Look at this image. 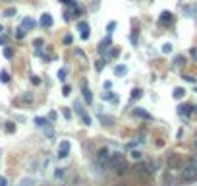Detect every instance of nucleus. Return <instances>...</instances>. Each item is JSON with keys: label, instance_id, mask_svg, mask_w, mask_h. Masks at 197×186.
<instances>
[{"label": "nucleus", "instance_id": "0eeeda50", "mask_svg": "<svg viewBox=\"0 0 197 186\" xmlns=\"http://www.w3.org/2000/svg\"><path fill=\"white\" fill-rule=\"evenodd\" d=\"M158 23H160V25H168V23H172V14L164 10L162 14H160V18H158Z\"/></svg>", "mask_w": 197, "mask_h": 186}, {"label": "nucleus", "instance_id": "72a5a7b5", "mask_svg": "<svg viewBox=\"0 0 197 186\" xmlns=\"http://www.w3.org/2000/svg\"><path fill=\"white\" fill-rule=\"evenodd\" d=\"M184 80L189 82V83H195V78H193V76H184Z\"/></svg>", "mask_w": 197, "mask_h": 186}, {"label": "nucleus", "instance_id": "a19ab883", "mask_svg": "<svg viewBox=\"0 0 197 186\" xmlns=\"http://www.w3.org/2000/svg\"><path fill=\"white\" fill-rule=\"evenodd\" d=\"M193 149H195V151H197V138L193 140Z\"/></svg>", "mask_w": 197, "mask_h": 186}, {"label": "nucleus", "instance_id": "aec40b11", "mask_svg": "<svg viewBox=\"0 0 197 186\" xmlns=\"http://www.w3.org/2000/svg\"><path fill=\"white\" fill-rule=\"evenodd\" d=\"M141 95H143L141 89H133V91H131V99H139Z\"/></svg>", "mask_w": 197, "mask_h": 186}, {"label": "nucleus", "instance_id": "a211bd4d", "mask_svg": "<svg viewBox=\"0 0 197 186\" xmlns=\"http://www.w3.org/2000/svg\"><path fill=\"white\" fill-rule=\"evenodd\" d=\"M35 124H37V126H47L48 124V120H45V118H41V116H37V118H35Z\"/></svg>", "mask_w": 197, "mask_h": 186}, {"label": "nucleus", "instance_id": "37998d69", "mask_svg": "<svg viewBox=\"0 0 197 186\" xmlns=\"http://www.w3.org/2000/svg\"><path fill=\"white\" fill-rule=\"evenodd\" d=\"M60 2H62V4H68V2H70V0H60Z\"/></svg>", "mask_w": 197, "mask_h": 186}, {"label": "nucleus", "instance_id": "6e6552de", "mask_svg": "<svg viewBox=\"0 0 197 186\" xmlns=\"http://www.w3.org/2000/svg\"><path fill=\"white\" fill-rule=\"evenodd\" d=\"M77 27H79V31H81V39L87 41V39H89V25H87L85 21H79Z\"/></svg>", "mask_w": 197, "mask_h": 186}, {"label": "nucleus", "instance_id": "473e14b6", "mask_svg": "<svg viewBox=\"0 0 197 186\" xmlns=\"http://www.w3.org/2000/svg\"><path fill=\"white\" fill-rule=\"evenodd\" d=\"M114 27H116V21H110V23H108V35L112 33V29H114Z\"/></svg>", "mask_w": 197, "mask_h": 186}, {"label": "nucleus", "instance_id": "393cba45", "mask_svg": "<svg viewBox=\"0 0 197 186\" xmlns=\"http://www.w3.org/2000/svg\"><path fill=\"white\" fill-rule=\"evenodd\" d=\"M174 64H176V66H182V64H186V58H184V56H176Z\"/></svg>", "mask_w": 197, "mask_h": 186}, {"label": "nucleus", "instance_id": "7ed1b4c3", "mask_svg": "<svg viewBox=\"0 0 197 186\" xmlns=\"http://www.w3.org/2000/svg\"><path fill=\"white\" fill-rule=\"evenodd\" d=\"M122 163H124V155L122 153H110V157H108V167L118 169Z\"/></svg>", "mask_w": 197, "mask_h": 186}, {"label": "nucleus", "instance_id": "6ab92c4d", "mask_svg": "<svg viewBox=\"0 0 197 186\" xmlns=\"http://www.w3.org/2000/svg\"><path fill=\"white\" fill-rule=\"evenodd\" d=\"M83 93H85V101H87V103H91V101H93V95H91V91L87 89V87H83Z\"/></svg>", "mask_w": 197, "mask_h": 186}, {"label": "nucleus", "instance_id": "c03bdc74", "mask_svg": "<svg viewBox=\"0 0 197 186\" xmlns=\"http://www.w3.org/2000/svg\"><path fill=\"white\" fill-rule=\"evenodd\" d=\"M116 186H122V184H116Z\"/></svg>", "mask_w": 197, "mask_h": 186}, {"label": "nucleus", "instance_id": "a18cd8bd", "mask_svg": "<svg viewBox=\"0 0 197 186\" xmlns=\"http://www.w3.org/2000/svg\"><path fill=\"white\" fill-rule=\"evenodd\" d=\"M195 91H197V89H195Z\"/></svg>", "mask_w": 197, "mask_h": 186}, {"label": "nucleus", "instance_id": "cd10ccee", "mask_svg": "<svg viewBox=\"0 0 197 186\" xmlns=\"http://www.w3.org/2000/svg\"><path fill=\"white\" fill-rule=\"evenodd\" d=\"M4 56H6V58H12V56H14V53H12V49H10V47H6V49H4Z\"/></svg>", "mask_w": 197, "mask_h": 186}, {"label": "nucleus", "instance_id": "a878e982", "mask_svg": "<svg viewBox=\"0 0 197 186\" xmlns=\"http://www.w3.org/2000/svg\"><path fill=\"white\" fill-rule=\"evenodd\" d=\"M66 74H68V70H66V68L58 70V78H60V80H66Z\"/></svg>", "mask_w": 197, "mask_h": 186}, {"label": "nucleus", "instance_id": "5701e85b", "mask_svg": "<svg viewBox=\"0 0 197 186\" xmlns=\"http://www.w3.org/2000/svg\"><path fill=\"white\" fill-rule=\"evenodd\" d=\"M103 99H105V101H106V99H108V101H116V95H114V93H105Z\"/></svg>", "mask_w": 197, "mask_h": 186}, {"label": "nucleus", "instance_id": "bb28decb", "mask_svg": "<svg viewBox=\"0 0 197 186\" xmlns=\"http://www.w3.org/2000/svg\"><path fill=\"white\" fill-rule=\"evenodd\" d=\"M16 37H18V39H23V37H25V29H23V27H19V29H18Z\"/></svg>", "mask_w": 197, "mask_h": 186}, {"label": "nucleus", "instance_id": "4c0bfd02", "mask_svg": "<svg viewBox=\"0 0 197 186\" xmlns=\"http://www.w3.org/2000/svg\"><path fill=\"white\" fill-rule=\"evenodd\" d=\"M31 82H33L35 85H37V83H41V80H39V78H37V76H33V78H31Z\"/></svg>", "mask_w": 197, "mask_h": 186}, {"label": "nucleus", "instance_id": "f03ea898", "mask_svg": "<svg viewBox=\"0 0 197 186\" xmlns=\"http://www.w3.org/2000/svg\"><path fill=\"white\" fill-rule=\"evenodd\" d=\"M108 157H110V151H108V147L99 149V153H97V163H99L101 167H106V165H108Z\"/></svg>", "mask_w": 197, "mask_h": 186}, {"label": "nucleus", "instance_id": "4468645a", "mask_svg": "<svg viewBox=\"0 0 197 186\" xmlns=\"http://www.w3.org/2000/svg\"><path fill=\"white\" fill-rule=\"evenodd\" d=\"M184 95H186V91L182 89V87H176V89H174V99H182Z\"/></svg>", "mask_w": 197, "mask_h": 186}, {"label": "nucleus", "instance_id": "58836bf2", "mask_svg": "<svg viewBox=\"0 0 197 186\" xmlns=\"http://www.w3.org/2000/svg\"><path fill=\"white\" fill-rule=\"evenodd\" d=\"M64 43H66V45H70V43H72V37H70V35H68V37H64Z\"/></svg>", "mask_w": 197, "mask_h": 186}, {"label": "nucleus", "instance_id": "f3484780", "mask_svg": "<svg viewBox=\"0 0 197 186\" xmlns=\"http://www.w3.org/2000/svg\"><path fill=\"white\" fill-rule=\"evenodd\" d=\"M74 109H76V112L79 114V116H83V114H85V111H83V107H81V103H76V105H74Z\"/></svg>", "mask_w": 197, "mask_h": 186}, {"label": "nucleus", "instance_id": "dca6fc26", "mask_svg": "<svg viewBox=\"0 0 197 186\" xmlns=\"http://www.w3.org/2000/svg\"><path fill=\"white\" fill-rule=\"evenodd\" d=\"M0 80H2V83H8V82H10V76H8V72H6V70H2V72H0Z\"/></svg>", "mask_w": 197, "mask_h": 186}, {"label": "nucleus", "instance_id": "e433bc0d", "mask_svg": "<svg viewBox=\"0 0 197 186\" xmlns=\"http://www.w3.org/2000/svg\"><path fill=\"white\" fill-rule=\"evenodd\" d=\"M62 114H64L66 118H72V114H70V111H68V109H62Z\"/></svg>", "mask_w": 197, "mask_h": 186}, {"label": "nucleus", "instance_id": "20e7f679", "mask_svg": "<svg viewBox=\"0 0 197 186\" xmlns=\"http://www.w3.org/2000/svg\"><path fill=\"white\" fill-rule=\"evenodd\" d=\"M197 107L195 105H180L178 107V114L180 116H189V114H195Z\"/></svg>", "mask_w": 197, "mask_h": 186}, {"label": "nucleus", "instance_id": "412c9836", "mask_svg": "<svg viewBox=\"0 0 197 186\" xmlns=\"http://www.w3.org/2000/svg\"><path fill=\"white\" fill-rule=\"evenodd\" d=\"M64 173H66V169H56V171H54V178H62Z\"/></svg>", "mask_w": 197, "mask_h": 186}, {"label": "nucleus", "instance_id": "39448f33", "mask_svg": "<svg viewBox=\"0 0 197 186\" xmlns=\"http://www.w3.org/2000/svg\"><path fill=\"white\" fill-rule=\"evenodd\" d=\"M68 155H70V142H60V146H58V157L66 159Z\"/></svg>", "mask_w": 197, "mask_h": 186}, {"label": "nucleus", "instance_id": "ea45409f", "mask_svg": "<svg viewBox=\"0 0 197 186\" xmlns=\"http://www.w3.org/2000/svg\"><path fill=\"white\" fill-rule=\"evenodd\" d=\"M191 163H195V165H197V155H193V157H191Z\"/></svg>", "mask_w": 197, "mask_h": 186}, {"label": "nucleus", "instance_id": "ddd939ff", "mask_svg": "<svg viewBox=\"0 0 197 186\" xmlns=\"http://www.w3.org/2000/svg\"><path fill=\"white\" fill-rule=\"evenodd\" d=\"M114 74H116V76H126V74H128V66H124V64H118V66L114 68Z\"/></svg>", "mask_w": 197, "mask_h": 186}, {"label": "nucleus", "instance_id": "1a4fd4ad", "mask_svg": "<svg viewBox=\"0 0 197 186\" xmlns=\"http://www.w3.org/2000/svg\"><path fill=\"white\" fill-rule=\"evenodd\" d=\"M133 114H135V116H139V118H145V120H151V118H153V116H151V114H149L147 111L139 109V107H137V109H133Z\"/></svg>", "mask_w": 197, "mask_h": 186}, {"label": "nucleus", "instance_id": "9d476101", "mask_svg": "<svg viewBox=\"0 0 197 186\" xmlns=\"http://www.w3.org/2000/svg\"><path fill=\"white\" fill-rule=\"evenodd\" d=\"M41 25L43 27H50L52 25V16H50V14H43L41 16Z\"/></svg>", "mask_w": 197, "mask_h": 186}, {"label": "nucleus", "instance_id": "f704fd0d", "mask_svg": "<svg viewBox=\"0 0 197 186\" xmlns=\"http://www.w3.org/2000/svg\"><path fill=\"white\" fill-rule=\"evenodd\" d=\"M131 157H133V159H141V153L139 151H131Z\"/></svg>", "mask_w": 197, "mask_h": 186}, {"label": "nucleus", "instance_id": "79ce46f5", "mask_svg": "<svg viewBox=\"0 0 197 186\" xmlns=\"http://www.w3.org/2000/svg\"><path fill=\"white\" fill-rule=\"evenodd\" d=\"M6 43V37H0V45H4Z\"/></svg>", "mask_w": 197, "mask_h": 186}, {"label": "nucleus", "instance_id": "2f4dec72", "mask_svg": "<svg viewBox=\"0 0 197 186\" xmlns=\"http://www.w3.org/2000/svg\"><path fill=\"white\" fill-rule=\"evenodd\" d=\"M81 120H83V122H85L87 126H91V118L87 116V114H83V116H81Z\"/></svg>", "mask_w": 197, "mask_h": 186}, {"label": "nucleus", "instance_id": "c9c22d12", "mask_svg": "<svg viewBox=\"0 0 197 186\" xmlns=\"http://www.w3.org/2000/svg\"><path fill=\"white\" fill-rule=\"evenodd\" d=\"M0 186H8V180H6V176H0Z\"/></svg>", "mask_w": 197, "mask_h": 186}, {"label": "nucleus", "instance_id": "c85d7f7f", "mask_svg": "<svg viewBox=\"0 0 197 186\" xmlns=\"http://www.w3.org/2000/svg\"><path fill=\"white\" fill-rule=\"evenodd\" d=\"M6 132H16V124L8 122V124H6Z\"/></svg>", "mask_w": 197, "mask_h": 186}, {"label": "nucleus", "instance_id": "423d86ee", "mask_svg": "<svg viewBox=\"0 0 197 186\" xmlns=\"http://www.w3.org/2000/svg\"><path fill=\"white\" fill-rule=\"evenodd\" d=\"M180 165H182V159H180V155L172 153V155L168 157V167H170V169H178Z\"/></svg>", "mask_w": 197, "mask_h": 186}, {"label": "nucleus", "instance_id": "f8f14e48", "mask_svg": "<svg viewBox=\"0 0 197 186\" xmlns=\"http://www.w3.org/2000/svg\"><path fill=\"white\" fill-rule=\"evenodd\" d=\"M35 25L37 23H35V19H31V18H25L23 21H21V27H23V29H33Z\"/></svg>", "mask_w": 197, "mask_h": 186}, {"label": "nucleus", "instance_id": "4be33fe9", "mask_svg": "<svg viewBox=\"0 0 197 186\" xmlns=\"http://www.w3.org/2000/svg\"><path fill=\"white\" fill-rule=\"evenodd\" d=\"M4 16H6V18H12V16H16V8H8V10L4 12Z\"/></svg>", "mask_w": 197, "mask_h": 186}, {"label": "nucleus", "instance_id": "7c9ffc66", "mask_svg": "<svg viewBox=\"0 0 197 186\" xmlns=\"http://www.w3.org/2000/svg\"><path fill=\"white\" fill-rule=\"evenodd\" d=\"M70 91H72V87H70V85H64V89H62V95H70Z\"/></svg>", "mask_w": 197, "mask_h": 186}, {"label": "nucleus", "instance_id": "b1692460", "mask_svg": "<svg viewBox=\"0 0 197 186\" xmlns=\"http://www.w3.org/2000/svg\"><path fill=\"white\" fill-rule=\"evenodd\" d=\"M162 53H164V54L172 53V45H170V43H166V45H162Z\"/></svg>", "mask_w": 197, "mask_h": 186}, {"label": "nucleus", "instance_id": "c756f323", "mask_svg": "<svg viewBox=\"0 0 197 186\" xmlns=\"http://www.w3.org/2000/svg\"><path fill=\"white\" fill-rule=\"evenodd\" d=\"M189 54H191V58H193V60L197 62V47H193L191 51H189Z\"/></svg>", "mask_w": 197, "mask_h": 186}, {"label": "nucleus", "instance_id": "2eb2a0df", "mask_svg": "<svg viewBox=\"0 0 197 186\" xmlns=\"http://www.w3.org/2000/svg\"><path fill=\"white\" fill-rule=\"evenodd\" d=\"M19 186H35V180L33 178H23V180L19 182Z\"/></svg>", "mask_w": 197, "mask_h": 186}, {"label": "nucleus", "instance_id": "9b49d317", "mask_svg": "<svg viewBox=\"0 0 197 186\" xmlns=\"http://www.w3.org/2000/svg\"><path fill=\"white\" fill-rule=\"evenodd\" d=\"M184 12L187 14L189 18H197V4H191V6H186Z\"/></svg>", "mask_w": 197, "mask_h": 186}, {"label": "nucleus", "instance_id": "f257e3e1", "mask_svg": "<svg viewBox=\"0 0 197 186\" xmlns=\"http://www.w3.org/2000/svg\"><path fill=\"white\" fill-rule=\"evenodd\" d=\"M182 178H184L186 182H193V180H197V165H195V163L189 161L187 165L184 167V171H182Z\"/></svg>", "mask_w": 197, "mask_h": 186}]
</instances>
